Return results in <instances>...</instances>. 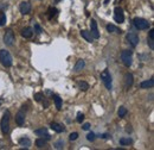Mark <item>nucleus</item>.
Returning a JSON list of instances; mask_svg holds the SVG:
<instances>
[{
	"label": "nucleus",
	"mask_w": 154,
	"mask_h": 150,
	"mask_svg": "<svg viewBox=\"0 0 154 150\" xmlns=\"http://www.w3.org/2000/svg\"><path fill=\"white\" fill-rule=\"evenodd\" d=\"M10 117H11V114L8 111H6V112L4 113V116H2V118H1V123H0V128H1V132L4 133V135H6L8 130H10Z\"/></svg>",
	"instance_id": "obj_1"
},
{
	"label": "nucleus",
	"mask_w": 154,
	"mask_h": 150,
	"mask_svg": "<svg viewBox=\"0 0 154 150\" xmlns=\"http://www.w3.org/2000/svg\"><path fill=\"white\" fill-rule=\"evenodd\" d=\"M0 62L2 66L5 67H11L12 66V56L10 55V53L5 49L0 50Z\"/></svg>",
	"instance_id": "obj_2"
},
{
	"label": "nucleus",
	"mask_w": 154,
	"mask_h": 150,
	"mask_svg": "<svg viewBox=\"0 0 154 150\" xmlns=\"http://www.w3.org/2000/svg\"><path fill=\"white\" fill-rule=\"evenodd\" d=\"M101 80L103 81L106 88H107L108 91H110L112 87H113V85H112V76H110V73H109L107 69L101 73Z\"/></svg>",
	"instance_id": "obj_3"
},
{
	"label": "nucleus",
	"mask_w": 154,
	"mask_h": 150,
	"mask_svg": "<svg viewBox=\"0 0 154 150\" xmlns=\"http://www.w3.org/2000/svg\"><path fill=\"white\" fill-rule=\"evenodd\" d=\"M121 60L123 62L125 66L127 67H131L132 63H133V56H132V51L131 50H123L121 53Z\"/></svg>",
	"instance_id": "obj_4"
},
{
	"label": "nucleus",
	"mask_w": 154,
	"mask_h": 150,
	"mask_svg": "<svg viewBox=\"0 0 154 150\" xmlns=\"http://www.w3.org/2000/svg\"><path fill=\"white\" fill-rule=\"evenodd\" d=\"M133 23H134L135 28L139 29V30H147L149 28L148 20H146V19L143 18H134Z\"/></svg>",
	"instance_id": "obj_5"
},
{
	"label": "nucleus",
	"mask_w": 154,
	"mask_h": 150,
	"mask_svg": "<svg viewBox=\"0 0 154 150\" xmlns=\"http://www.w3.org/2000/svg\"><path fill=\"white\" fill-rule=\"evenodd\" d=\"M114 19L116 23H123L125 20V15H123V10L119 6H116L114 10Z\"/></svg>",
	"instance_id": "obj_6"
},
{
	"label": "nucleus",
	"mask_w": 154,
	"mask_h": 150,
	"mask_svg": "<svg viewBox=\"0 0 154 150\" xmlns=\"http://www.w3.org/2000/svg\"><path fill=\"white\" fill-rule=\"evenodd\" d=\"M90 34L93 38H100V32H98V28H97V23L95 19H91V23H90Z\"/></svg>",
	"instance_id": "obj_7"
},
{
	"label": "nucleus",
	"mask_w": 154,
	"mask_h": 150,
	"mask_svg": "<svg viewBox=\"0 0 154 150\" xmlns=\"http://www.w3.org/2000/svg\"><path fill=\"white\" fill-rule=\"evenodd\" d=\"M14 42V34L12 30H7V32L4 36V43L6 45H12Z\"/></svg>",
	"instance_id": "obj_8"
},
{
	"label": "nucleus",
	"mask_w": 154,
	"mask_h": 150,
	"mask_svg": "<svg viewBox=\"0 0 154 150\" xmlns=\"http://www.w3.org/2000/svg\"><path fill=\"white\" fill-rule=\"evenodd\" d=\"M19 10L23 15H27V13H30V11H31V4H30L29 1H23V2L20 4Z\"/></svg>",
	"instance_id": "obj_9"
},
{
	"label": "nucleus",
	"mask_w": 154,
	"mask_h": 150,
	"mask_svg": "<svg viewBox=\"0 0 154 150\" xmlns=\"http://www.w3.org/2000/svg\"><path fill=\"white\" fill-rule=\"evenodd\" d=\"M127 39H128V42L132 44V47H134V48L139 44V37H137V35L134 34V32L128 34V35H127Z\"/></svg>",
	"instance_id": "obj_10"
},
{
	"label": "nucleus",
	"mask_w": 154,
	"mask_h": 150,
	"mask_svg": "<svg viewBox=\"0 0 154 150\" xmlns=\"http://www.w3.org/2000/svg\"><path fill=\"white\" fill-rule=\"evenodd\" d=\"M35 133L39 136V137H43V138H45L46 141H49L50 138H51V136L48 133V130L46 129H44V128H42V129H38V130H35Z\"/></svg>",
	"instance_id": "obj_11"
},
{
	"label": "nucleus",
	"mask_w": 154,
	"mask_h": 150,
	"mask_svg": "<svg viewBox=\"0 0 154 150\" xmlns=\"http://www.w3.org/2000/svg\"><path fill=\"white\" fill-rule=\"evenodd\" d=\"M16 123L18 125H23L25 123V113L23 110H20L19 112L16 114Z\"/></svg>",
	"instance_id": "obj_12"
},
{
	"label": "nucleus",
	"mask_w": 154,
	"mask_h": 150,
	"mask_svg": "<svg viewBox=\"0 0 154 150\" xmlns=\"http://www.w3.org/2000/svg\"><path fill=\"white\" fill-rule=\"evenodd\" d=\"M125 86H126V88H129L132 85H133V75L129 74V73H127V74L125 75Z\"/></svg>",
	"instance_id": "obj_13"
},
{
	"label": "nucleus",
	"mask_w": 154,
	"mask_h": 150,
	"mask_svg": "<svg viewBox=\"0 0 154 150\" xmlns=\"http://www.w3.org/2000/svg\"><path fill=\"white\" fill-rule=\"evenodd\" d=\"M81 36L84 38L87 42H89V43H91V42H93V36H91L90 31H87V30H82V31H81Z\"/></svg>",
	"instance_id": "obj_14"
},
{
	"label": "nucleus",
	"mask_w": 154,
	"mask_h": 150,
	"mask_svg": "<svg viewBox=\"0 0 154 150\" xmlns=\"http://www.w3.org/2000/svg\"><path fill=\"white\" fill-rule=\"evenodd\" d=\"M51 129L54 130V131L56 132H63L65 130V128L63 126V125H60V124H58V123H51Z\"/></svg>",
	"instance_id": "obj_15"
},
{
	"label": "nucleus",
	"mask_w": 154,
	"mask_h": 150,
	"mask_svg": "<svg viewBox=\"0 0 154 150\" xmlns=\"http://www.w3.org/2000/svg\"><path fill=\"white\" fill-rule=\"evenodd\" d=\"M32 35H33V32H32V29H31V28H25V29L21 31V36L24 38H31Z\"/></svg>",
	"instance_id": "obj_16"
},
{
	"label": "nucleus",
	"mask_w": 154,
	"mask_h": 150,
	"mask_svg": "<svg viewBox=\"0 0 154 150\" xmlns=\"http://www.w3.org/2000/svg\"><path fill=\"white\" fill-rule=\"evenodd\" d=\"M153 85H154L153 79H151V80H147V81H142V82L140 83V87H141V88H152Z\"/></svg>",
	"instance_id": "obj_17"
},
{
	"label": "nucleus",
	"mask_w": 154,
	"mask_h": 150,
	"mask_svg": "<svg viewBox=\"0 0 154 150\" xmlns=\"http://www.w3.org/2000/svg\"><path fill=\"white\" fill-rule=\"evenodd\" d=\"M84 66H85V62H84V60H78L77 61V63L75 64V68H74V70L75 72H79V70H82L83 68H84Z\"/></svg>",
	"instance_id": "obj_18"
},
{
	"label": "nucleus",
	"mask_w": 154,
	"mask_h": 150,
	"mask_svg": "<svg viewBox=\"0 0 154 150\" xmlns=\"http://www.w3.org/2000/svg\"><path fill=\"white\" fill-rule=\"evenodd\" d=\"M19 144L20 145H23V147L29 148V147L31 145V141H30L27 137H23V138H20L19 139Z\"/></svg>",
	"instance_id": "obj_19"
},
{
	"label": "nucleus",
	"mask_w": 154,
	"mask_h": 150,
	"mask_svg": "<svg viewBox=\"0 0 154 150\" xmlns=\"http://www.w3.org/2000/svg\"><path fill=\"white\" fill-rule=\"evenodd\" d=\"M107 30L109 31V32H115V34H122V31L119 29V28H116L115 25H113V24H109V25H107Z\"/></svg>",
	"instance_id": "obj_20"
},
{
	"label": "nucleus",
	"mask_w": 154,
	"mask_h": 150,
	"mask_svg": "<svg viewBox=\"0 0 154 150\" xmlns=\"http://www.w3.org/2000/svg\"><path fill=\"white\" fill-rule=\"evenodd\" d=\"M148 43H149V47H151V49H153V48H154V30H153V29L149 31V38H148Z\"/></svg>",
	"instance_id": "obj_21"
},
{
	"label": "nucleus",
	"mask_w": 154,
	"mask_h": 150,
	"mask_svg": "<svg viewBox=\"0 0 154 150\" xmlns=\"http://www.w3.org/2000/svg\"><path fill=\"white\" fill-rule=\"evenodd\" d=\"M54 100H55V105H56L57 110H60L62 109V99L58 95H54Z\"/></svg>",
	"instance_id": "obj_22"
},
{
	"label": "nucleus",
	"mask_w": 154,
	"mask_h": 150,
	"mask_svg": "<svg viewBox=\"0 0 154 150\" xmlns=\"http://www.w3.org/2000/svg\"><path fill=\"white\" fill-rule=\"evenodd\" d=\"M36 144H37V147H39V148H43V147H45L46 145V139L45 138H38L37 141H36Z\"/></svg>",
	"instance_id": "obj_23"
},
{
	"label": "nucleus",
	"mask_w": 154,
	"mask_h": 150,
	"mask_svg": "<svg viewBox=\"0 0 154 150\" xmlns=\"http://www.w3.org/2000/svg\"><path fill=\"white\" fill-rule=\"evenodd\" d=\"M132 143V138L129 137H126V138H121L120 139V144L121 145H129Z\"/></svg>",
	"instance_id": "obj_24"
},
{
	"label": "nucleus",
	"mask_w": 154,
	"mask_h": 150,
	"mask_svg": "<svg viewBox=\"0 0 154 150\" xmlns=\"http://www.w3.org/2000/svg\"><path fill=\"white\" fill-rule=\"evenodd\" d=\"M78 86H79L81 91H88V90H89V85H88L85 81H81V82H78Z\"/></svg>",
	"instance_id": "obj_25"
},
{
	"label": "nucleus",
	"mask_w": 154,
	"mask_h": 150,
	"mask_svg": "<svg viewBox=\"0 0 154 150\" xmlns=\"http://www.w3.org/2000/svg\"><path fill=\"white\" fill-rule=\"evenodd\" d=\"M5 24H6V15L2 11H0V26H4Z\"/></svg>",
	"instance_id": "obj_26"
},
{
	"label": "nucleus",
	"mask_w": 154,
	"mask_h": 150,
	"mask_svg": "<svg viewBox=\"0 0 154 150\" xmlns=\"http://www.w3.org/2000/svg\"><path fill=\"white\" fill-rule=\"evenodd\" d=\"M117 113H119V116H120V117H125V116L127 114V110L122 106V107H120V109H119V112Z\"/></svg>",
	"instance_id": "obj_27"
},
{
	"label": "nucleus",
	"mask_w": 154,
	"mask_h": 150,
	"mask_svg": "<svg viewBox=\"0 0 154 150\" xmlns=\"http://www.w3.org/2000/svg\"><path fill=\"white\" fill-rule=\"evenodd\" d=\"M87 139H88V141H90V142L95 141V133H94V132H90V133H88V136H87Z\"/></svg>",
	"instance_id": "obj_28"
},
{
	"label": "nucleus",
	"mask_w": 154,
	"mask_h": 150,
	"mask_svg": "<svg viewBox=\"0 0 154 150\" xmlns=\"http://www.w3.org/2000/svg\"><path fill=\"white\" fill-rule=\"evenodd\" d=\"M77 137H78V133H77V132H72V133H70V136H69L70 141H76Z\"/></svg>",
	"instance_id": "obj_29"
},
{
	"label": "nucleus",
	"mask_w": 154,
	"mask_h": 150,
	"mask_svg": "<svg viewBox=\"0 0 154 150\" xmlns=\"http://www.w3.org/2000/svg\"><path fill=\"white\" fill-rule=\"evenodd\" d=\"M63 145H64V142H63V141H58V142L55 143V147H56L57 149H62Z\"/></svg>",
	"instance_id": "obj_30"
},
{
	"label": "nucleus",
	"mask_w": 154,
	"mask_h": 150,
	"mask_svg": "<svg viewBox=\"0 0 154 150\" xmlns=\"http://www.w3.org/2000/svg\"><path fill=\"white\" fill-rule=\"evenodd\" d=\"M83 119H84V116L79 112L78 114H77V122H78V123H82V120H83Z\"/></svg>",
	"instance_id": "obj_31"
},
{
	"label": "nucleus",
	"mask_w": 154,
	"mask_h": 150,
	"mask_svg": "<svg viewBox=\"0 0 154 150\" xmlns=\"http://www.w3.org/2000/svg\"><path fill=\"white\" fill-rule=\"evenodd\" d=\"M35 99H36L37 101H40V100L43 99V94H42V93H36V94H35Z\"/></svg>",
	"instance_id": "obj_32"
},
{
	"label": "nucleus",
	"mask_w": 154,
	"mask_h": 150,
	"mask_svg": "<svg viewBox=\"0 0 154 150\" xmlns=\"http://www.w3.org/2000/svg\"><path fill=\"white\" fill-rule=\"evenodd\" d=\"M35 29H36V31H37V34H42V32H43V30H42V28L39 26L38 24H35Z\"/></svg>",
	"instance_id": "obj_33"
},
{
	"label": "nucleus",
	"mask_w": 154,
	"mask_h": 150,
	"mask_svg": "<svg viewBox=\"0 0 154 150\" xmlns=\"http://www.w3.org/2000/svg\"><path fill=\"white\" fill-rule=\"evenodd\" d=\"M82 128H83V130H89V129H90V124H89V123H85Z\"/></svg>",
	"instance_id": "obj_34"
},
{
	"label": "nucleus",
	"mask_w": 154,
	"mask_h": 150,
	"mask_svg": "<svg viewBox=\"0 0 154 150\" xmlns=\"http://www.w3.org/2000/svg\"><path fill=\"white\" fill-rule=\"evenodd\" d=\"M101 137H102V138H108V137H109V135H107V133H103Z\"/></svg>",
	"instance_id": "obj_35"
}]
</instances>
